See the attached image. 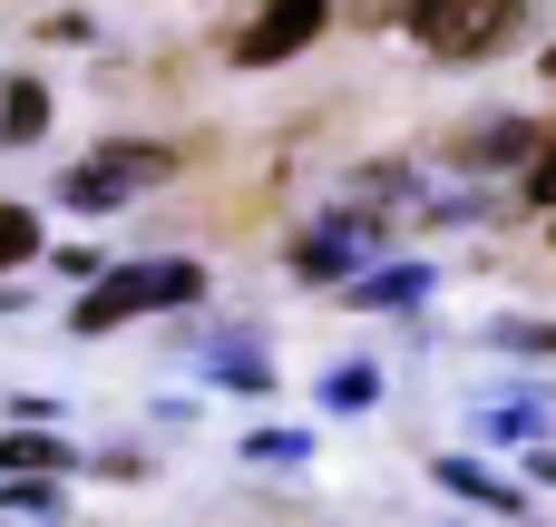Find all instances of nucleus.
Segmentation results:
<instances>
[{
	"label": "nucleus",
	"mask_w": 556,
	"mask_h": 527,
	"mask_svg": "<svg viewBox=\"0 0 556 527\" xmlns=\"http://www.w3.org/2000/svg\"><path fill=\"white\" fill-rule=\"evenodd\" d=\"M528 196L556 205V137H538V166H528Z\"/></svg>",
	"instance_id": "ddd939ff"
},
{
	"label": "nucleus",
	"mask_w": 556,
	"mask_h": 527,
	"mask_svg": "<svg viewBox=\"0 0 556 527\" xmlns=\"http://www.w3.org/2000/svg\"><path fill=\"white\" fill-rule=\"evenodd\" d=\"M244 460H303V440L293 430H264V440H244Z\"/></svg>",
	"instance_id": "4468645a"
},
{
	"label": "nucleus",
	"mask_w": 556,
	"mask_h": 527,
	"mask_svg": "<svg viewBox=\"0 0 556 527\" xmlns=\"http://www.w3.org/2000/svg\"><path fill=\"white\" fill-rule=\"evenodd\" d=\"M371 244H381V235H371V225H352V215H342V225H313V235L293 244V274H303V284H332V274H352Z\"/></svg>",
	"instance_id": "39448f33"
},
{
	"label": "nucleus",
	"mask_w": 556,
	"mask_h": 527,
	"mask_svg": "<svg viewBox=\"0 0 556 527\" xmlns=\"http://www.w3.org/2000/svg\"><path fill=\"white\" fill-rule=\"evenodd\" d=\"M440 489H450V499H479V509H498V518L518 509V489H508V479H479L469 460H440Z\"/></svg>",
	"instance_id": "1a4fd4ad"
},
{
	"label": "nucleus",
	"mask_w": 556,
	"mask_h": 527,
	"mask_svg": "<svg viewBox=\"0 0 556 527\" xmlns=\"http://www.w3.org/2000/svg\"><path fill=\"white\" fill-rule=\"evenodd\" d=\"M205 293V274L195 264H117V274H98L88 293H78V332H117V323H137V313H166V303H195Z\"/></svg>",
	"instance_id": "f257e3e1"
},
{
	"label": "nucleus",
	"mask_w": 556,
	"mask_h": 527,
	"mask_svg": "<svg viewBox=\"0 0 556 527\" xmlns=\"http://www.w3.org/2000/svg\"><path fill=\"white\" fill-rule=\"evenodd\" d=\"M547 78H556V49H547Z\"/></svg>",
	"instance_id": "2eb2a0df"
},
{
	"label": "nucleus",
	"mask_w": 556,
	"mask_h": 527,
	"mask_svg": "<svg viewBox=\"0 0 556 527\" xmlns=\"http://www.w3.org/2000/svg\"><path fill=\"white\" fill-rule=\"evenodd\" d=\"M528 147H538L528 117H489V127L469 137V166H508V156H528Z\"/></svg>",
	"instance_id": "6e6552de"
},
{
	"label": "nucleus",
	"mask_w": 556,
	"mask_h": 527,
	"mask_svg": "<svg viewBox=\"0 0 556 527\" xmlns=\"http://www.w3.org/2000/svg\"><path fill=\"white\" fill-rule=\"evenodd\" d=\"M39 127H49V88L39 78H10L0 88V147H29Z\"/></svg>",
	"instance_id": "0eeeda50"
},
{
	"label": "nucleus",
	"mask_w": 556,
	"mask_h": 527,
	"mask_svg": "<svg viewBox=\"0 0 556 527\" xmlns=\"http://www.w3.org/2000/svg\"><path fill=\"white\" fill-rule=\"evenodd\" d=\"M323 401H332V411H371V401H381V372H371V362H342V372L323 381Z\"/></svg>",
	"instance_id": "9d476101"
},
{
	"label": "nucleus",
	"mask_w": 556,
	"mask_h": 527,
	"mask_svg": "<svg viewBox=\"0 0 556 527\" xmlns=\"http://www.w3.org/2000/svg\"><path fill=\"white\" fill-rule=\"evenodd\" d=\"M39 254V215L29 205H0V264H29Z\"/></svg>",
	"instance_id": "9b49d317"
},
{
	"label": "nucleus",
	"mask_w": 556,
	"mask_h": 527,
	"mask_svg": "<svg viewBox=\"0 0 556 527\" xmlns=\"http://www.w3.org/2000/svg\"><path fill=\"white\" fill-rule=\"evenodd\" d=\"M420 293H430V274H420V264H401V274H371V284H362V303H420Z\"/></svg>",
	"instance_id": "f8f14e48"
},
{
	"label": "nucleus",
	"mask_w": 556,
	"mask_h": 527,
	"mask_svg": "<svg viewBox=\"0 0 556 527\" xmlns=\"http://www.w3.org/2000/svg\"><path fill=\"white\" fill-rule=\"evenodd\" d=\"M59 469H78V460H68L59 440H39V430H20V440H0V479H10V489H49Z\"/></svg>",
	"instance_id": "423d86ee"
},
{
	"label": "nucleus",
	"mask_w": 556,
	"mask_h": 527,
	"mask_svg": "<svg viewBox=\"0 0 556 527\" xmlns=\"http://www.w3.org/2000/svg\"><path fill=\"white\" fill-rule=\"evenodd\" d=\"M176 176V156L156 147V137H117V147H98V156H78L68 176H59V196L78 205V215H108V205H137L147 186H166Z\"/></svg>",
	"instance_id": "f03ea898"
},
{
	"label": "nucleus",
	"mask_w": 556,
	"mask_h": 527,
	"mask_svg": "<svg viewBox=\"0 0 556 527\" xmlns=\"http://www.w3.org/2000/svg\"><path fill=\"white\" fill-rule=\"evenodd\" d=\"M323 20H332L323 0H264V10L244 20L235 59H244V68H274V59H293V49H313V39H323Z\"/></svg>",
	"instance_id": "20e7f679"
},
{
	"label": "nucleus",
	"mask_w": 556,
	"mask_h": 527,
	"mask_svg": "<svg viewBox=\"0 0 556 527\" xmlns=\"http://www.w3.org/2000/svg\"><path fill=\"white\" fill-rule=\"evenodd\" d=\"M401 20L430 59H489L518 39V0H401Z\"/></svg>",
	"instance_id": "7ed1b4c3"
}]
</instances>
